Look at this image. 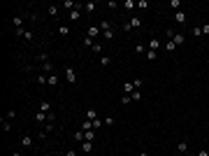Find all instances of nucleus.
<instances>
[{
	"label": "nucleus",
	"instance_id": "obj_1",
	"mask_svg": "<svg viewBox=\"0 0 209 156\" xmlns=\"http://www.w3.org/2000/svg\"><path fill=\"white\" fill-rule=\"evenodd\" d=\"M65 79H68L70 84H77V72H74L72 65H68V68H65Z\"/></svg>",
	"mask_w": 209,
	"mask_h": 156
},
{
	"label": "nucleus",
	"instance_id": "obj_2",
	"mask_svg": "<svg viewBox=\"0 0 209 156\" xmlns=\"http://www.w3.org/2000/svg\"><path fill=\"white\" fill-rule=\"evenodd\" d=\"M170 40H172L174 44H177V47H179V44H183V42H186V35H183V33H174V35L170 37Z\"/></svg>",
	"mask_w": 209,
	"mask_h": 156
},
{
	"label": "nucleus",
	"instance_id": "obj_3",
	"mask_svg": "<svg viewBox=\"0 0 209 156\" xmlns=\"http://www.w3.org/2000/svg\"><path fill=\"white\" fill-rule=\"evenodd\" d=\"M100 33V26H89V31H86V37H91V40H95Z\"/></svg>",
	"mask_w": 209,
	"mask_h": 156
},
{
	"label": "nucleus",
	"instance_id": "obj_4",
	"mask_svg": "<svg viewBox=\"0 0 209 156\" xmlns=\"http://www.w3.org/2000/svg\"><path fill=\"white\" fill-rule=\"evenodd\" d=\"M160 47H163V44L156 40V37H151V40H149V44H146V49H151V51H158Z\"/></svg>",
	"mask_w": 209,
	"mask_h": 156
},
{
	"label": "nucleus",
	"instance_id": "obj_5",
	"mask_svg": "<svg viewBox=\"0 0 209 156\" xmlns=\"http://www.w3.org/2000/svg\"><path fill=\"white\" fill-rule=\"evenodd\" d=\"M35 121H40V124H47V121H49V114H47V112H42V109H37Z\"/></svg>",
	"mask_w": 209,
	"mask_h": 156
},
{
	"label": "nucleus",
	"instance_id": "obj_6",
	"mask_svg": "<svg viewBox=\"0 0 209 156\" xmlns=\"http://www.w3.org/2000/svg\"><path fill=\"white\" fill-rule=\"evenodd\" d=\"M81 7L84 5H77V10L70 12V21H79V16H81Z\"/></svg>",
	"mask_w": 209,
	"mask_h": 156
},
{
	"label": "nucleus",
	"instance_id": "obj_7",
	"mask_svg": "<svg viewBox=\"0 0 209 156\" xmlns=\"http://www.w3.org/2000/svg\"><path fill=\"white\" fill-rule=\"evenodd\" d=\"M177 151H179V154H186V151H188V142L186 140H179L177 142Z\"/></svg>",
	"mask_w": 209,
	"mask_h": 156
},
{
	"label": "nucleus",
	"instance_id": "obj_8",
	"mask_svg": "<svg viewBox=\"0 0 209 156\" xmlns=\"http://www.w3.org/2000/svg\"><path fill=\"white\" fill-rule=\"evenodd\" d=\"M12 26H14V28H23V16L16 14L14 19H12Z\"/></svg>",
	"mask_w": 209,
	"mask_h": 156
},
{
	"label": "nucleus",
	"instance_id": "obj_9",
	"mask_svg": "<svg viewBox=\"0 0 209 156\" xmlns=\"http://www.w3.org/2000/svg\"><path fill=\"white\" fill-rule=\"evenodd\" d=\"M174 21H177V23H186V12L179 10L177 14H174Z\"/></svg>",
	"mask_w": 209,
	"mask_h": 156
},
{
	"label": "nucleus",
	"instance_id": "obj_10",
	"mask_svg": "<svg viewBox=\"0 0 209 156\" xmlns=\"http://www.w3.org/2000/svg\"><path fill=\"white\" fill-rule=\"evenodd\" d=\"M42 72L44 75H53V63H42Z\"/></svg>",
	"mask_w": 209,
	"mask_h": 156
},
{
	"label": "nucleus",
	"instance_id": "obj_11",
	"mask_svg": "<svg viewBox=\"0 0 209 156\" xmlns=\"http://www.w3.org/2000/svg\"><path fill=\"white\" fill-rule=\"evenodd\" d=\"M86 119H89V121H95V119H98V112H95L93 107H89V109H86Z\"/></svg>",
	"mask_w": 209,
	"mask_h": 156
},
{
	"label": "nucleus",
	"instance_id": "obj_12",
	"mask_svg": "<svg viewBox=\"0 0 209 156\" xmlns=\"http://www.w3.org/2000/svg\"><path fill=\"white\" fill-rule=\"evenodd\" d=\"M47 84H49V86H58V84H61L58 75H56V72H53V75H49V82H47Z\"/></svg>",
	"mask_w": 209,
	"mask_h": 156
},
{
	"label": "nucleus",
	"instance_id": "obj_13",
	"mask_svg": "<svg viewBox=\"0 0 209 156\" xmlns=\"http://www.w3.org/2000/svg\"><path fill=\"white\" fill-rule=\"evenodd\" d=\"M128 21H130V28H140L142 26V19H140V16H130Z\"/></svg>",
	"mask_w": 209,
	"mask_h": 156
},
{
	"label": "nucleus",
	"instance_id": "obj_14",
	"mask_svg": "<svg viewBox=\"0 0 209 156\" xmlns=\"http://www.w3.org/2000/svg\"><path fill=\"white\" fill-rule=\"evenodd\" d=\"M61 7H68V10L72 12V10H77V2H74V0H63V5H61Z\"/></svg>",
	"mask_w": 209,
	"mask_h": 156
},
{
	"label": "nucleus",
	"instance_id": "obj_15",
	"mask_svg": "<svg viewBox=\"0 0 209 156\" xmlns=\"http://www.w3.org/2000/svg\"><path fill=\"white\" fill-rule=\"evenodd\" d=\"M84 12H86V14H93L95 12V2H84Z\"/></svg>",
	"mask_w": 209,
	"mask_h": 156
},
{
	"label": "nucleus",
	"instance_id": "obj_16",
	"mask_svg": "<svg viewBox=\"0 0 209 156\" xmlns=\"http://www.w3.org/2000/svg\"><path fill=\"white\" fill-rule=\"evenodd\" d=\"M81 151H86V154H89V151H93V142L84 140V142H81Z\"/></svg>",
	"mask_w": 209,
	"mask_h": 156
},
{
	"label": "nucleus",
	"instance_id": "obj_17",
	"mask_svg": "<svg viewBox=\"0 0 209 156\" xmlns=\"http://www.w3.org/2000/svg\"><path fill=\"white\" fill-rule=\"evenodd\" d=\"M98 26H100V31H109V28H112V23H109V21H107V19H102V21H100V23H98Z\"/></svg>",
	"mask_w": 209,
	"mask_h": 156
},
{
	"label": "nucleus",
	"instance_id": "obj_18",
	"mask_svg": "<svg viewBox=\"0 0 209 156\" xmlns=\"http://www.w3.org/2000/svg\"><path fill=\"white\" fill-rule=\"evenodd\" d=\"M123 91H125L128 96H132V91H135V86H132V82H125V84H123Z\"/></svg>",
	"mask_w": 209,
	"mask_h": 156
},
{
	"label": "nucleus",
	"instance_id": "obj_19",
	"mask_svg": "<svg viewBox=\"0 0 209 156\" xmlns=\"http://www.w3.org/2000/svg\"><path fill=\"white\" fill-rule=\"evenodd\" d=\"M74 140H77V142H84V140H86V133H84V130L79 128L77 133H74Z\"/></svg>",
	"mask_w": 209,
	"mask_h": 156
},
{
	"label": "nucleus",
	"instance_id": "obj_20",
	"mask_svg": "<svg viewBox=\"0 0 209 156\" xmlns=\"http://www.w3.org/2000/svg\"><path fill=\"white\" fill-rule=\"evenodd\" d=\"M40 109L42 112H47V114H51V105L47 103V100H42V105H40Z\"/></svg>",
	"mask_w": 209,
	"mask_h": 156
},
{
	"label": "nucleus",
	"instance_id": "obj_21",
	"mask_svg": "<svg viewBox=\"0 0 209 156\" xmlns=\"http://www.w3.org/2000/svg\"><path fill=\"white\" fill-rule=\"evenodd\" d=\"M163 47H165V49H167V51L172 54V51H174V49H177V44H174V42H172V40H167V42H165V44H163Z\"/></svg>",
	"mask_w": 209,
	"mask_h": 156
},
{
	"label": "nucleus",
	"instance_id": "obj_22",
	"mask_svg": "<svg viewBox=\"0 0 209 156\" xmlns=\"http://www.w3.org/2000/svg\"><path fill=\"white\" fill-rule=\"evenodd\" d=\"M102 35H104V40H107V42H112V40H114V28H109V31H104Z\"/></svg>",
	"mask_w": 209,
	"mask_h": 156
},
{
	"label": "nucleus",
	"instance_id": "obj_23",
	"mask_svg": "<svg viewBox=\"0 0 209 156\" xmlns=\"http://www.w3.org/2000/svg\"><path fill=\"white\" fill-rule=\"evenodd\" d=\"M21 145H23V147H33V138H26V135H23V138H21Z\"/></svg>",
	"mask_w": 209,
	"mask_h": 156
},
{
	"label": "nucleus",
	"instance_id": "obj_24",
	"mask_svg": "<svg viewBox=\"0 0 209 156\" xmlns=\"http://www.w3.org/2000/svg\"><path fill=\"white\" fill-rule=\"evenodd\" d=\"M47 12H49V16H56V14H58V5H49Z\"/></svg>",
	"mask_w": 209,
	"mask_h": 156
},
{
	"label": "nucleus",
	"instance_id": "obj_25",
	"mask_svg": "<svg viewBox=\"0 0 209 156\" xmlns=\"http://www.w3.org/2000/svg\"><path fill=\"white\" fill-rule=\"evenodd\" d=\"M109 63H112V58H109V56H104V54H102V56H100V65H104V68H107Z\"/></svg>",
	"mask_w": 209,
	"mask_h": 156
},
{
	"label": "nucleus",
	"instance_id": "obj_26",
	"mask_svg": "<svg viewBox=\"0 0 209 156\" xmlns=\"http://www.w3.org/2000/svg\"><path fill=\"white\" fill-rule=\"evenodd\" d=\"M146 58H149V61H156V58H158V51H151V49H146Z\"/></svg>",
	"mask_w": 209,
	"mask_h": 156
},
{
	"label": "nucleus",
	"instance_id": "obj_27",
	"mask_svg": "<svg viewBox=\"0 0 209 156\" xmlns=\"http://www.w3.org/2000/svg\"><path fill=\"white\" fill-rule=\"evenodd\" d=\"M130 98H132V103H137V100H142V91H137V88H135Z\"/></svg>",
	"mask_w": 209,
	"mask_h": 156
},
{
	"label": "nucleus",
	"instance_id": "obj_28",
	"mask_svg": "<svg viewBox=\"0 0 209 156\" xmlns=\"http://www.w3.org/2000/svg\"><path fill=\"white\" fill-rule=\"evenodd\" d=\"M84 133H86V140H89V142L95 140V130H84Z\"/></svg>",
	"mask_w": 209,
	"mask_h": 156
},
{
	"label": "nucleus",
	"instance_id": "obj_29",
	"mask_svg": "<svg viewBox=\"0 0 209 156\" xmlns=\"http://www.w3.org/2000/svg\"><path fill=\"white\" fill-rule=\"evenodd\" d=\"M91 51H95V54H102V44H100V42H95L93 47H91Z\"/></svg>",
	"mask_w": 209,
	"mask_h": 156
},
{
	"label": "nucleus",
	"instance_id": "obj_30",
	"mask_svg": "<svg viewBox=\"0 0 209 156\" xmlns=\"http://www.w3.org/2000/svg\"><path fill=\"white\" fill-rule=\"evenodd\" d=\"M81 44H84V47H93L95 42H93V40H91V37H84V40H81Z\"/></svg>",
	"mask_w": 209,
	"mask_h": 156
},
{
	"label": "nucleus",
	"instance_id": "obj_31",
	"mask_svg": "<svg viewBox=\"0 0 209 156\" xmlns=\"http://www.w3.org/2000/svg\"><path fill=\"white\" fill-rule=\"evenodd\" d=\"M130 103H132V98H130V96H128V93H125L123 98H121V105H130Z\"/></svg>",
	"mask_w": 209,
	"mask_h": 156
},
{
	"label": "nucleus",
	"instance_id": "obj_32",
	"mask_svg": "<svg viewBox=\"0 0 209 156\" xmlns=\"http://www.w3.org/2000/svg\"><path fill=\"white\" fill-rule=\"evenodd\" d=\"M58 31H61V35H70V26H58Z\"/></svg>",
	"mask_w": 209,
	"mask_h": 156
},
{
	"label": "nucleus",
	"instance_id": "obj_33",
	"mask_svg": "<svg viewBox=\"0 0 209 156\" xmlns=\"http://www.w3.org/2000/svg\"><path fill=\"white\" fill-rule=\"evenodd\" d=\"M191 33H193L195 37H200V35H202V26H195V28H193V31H191Z\"/></svg>",
	"mask_w": 209,
	"mask_h": 156
},
{
	"label": "nucleus",
	"instance_id": "obj_34",
	"mask_svg": "<svg viewBox=\"0 0 209 156\" xmlns=\"http://www.w3.org/2000/svg\"><path fill=\"white\" fill-rule=\"evenodd\" d=\"M135 51L137 54H144L146 51V44H135Z\"/></svg>",
	"mask_w": 209,
	"mask_h": 156
},
{
	"label": "nucleus",
	"instance_id": "obj_35",
	"mask_svg": "<svg viewBox=\"0 0 209 156\" xmlns=\"http://www.w3.org/2000/svg\"><path fill=\"white\" fill-rule=\"evenodd\" d=\"M132 7H135V2H132V0H125V2H123V10H132Z\"/></svg>",
	"mask_w": 209,
	"mask_h": 156
},
{
	"label": "nucleus",
	"instance_id": "obj_36",
	"mask_svg": "<svg viewBox=\"0 0 209 156\" xmlns=\"http://www.w3.org/2000/svg\"><path fill=\"white\" fill-rule=\"evenodd\" d=\"M121 31H123V33H128V31H132V28H130V21H123V26H121Z\"/></svg>",
	"mask_w": 209,
	"mask_h": 156
},
{
	"label": "nucleus",
	"instance_id": "obj_37",
	"mask_svg": "<svg viewBox=\"0 0 209 156\" xmlns=\"http://www.w3.org/2000/svg\"><path fill=\"white\" fill-rule=\"evenodd\" d=\"M23 40H26V42H33V33L26 31V33H23Z\"/></svg>",
	"mask_w": 209,
	"mask_h": 156
},
{
	"label": "nucleus",
	"instance_id": "obj_38",
	"mask_svg": "<svg viewBox=\"0 0 209 156\" xmlns=\"http://www.w3.org/2000/svg\"><path fill=\"white\" fill-rule=\"evenodd\" d=\"M137 7H140V10H146V7H149V2H146V0H140V2H137Z\"/></svg>",
	"mask_w": 209,
	"mask_h": 156
},
{
	"label": "nucleus",
	"instance_id": "obj_39",
	"mask_svg": "<svg viewBox=\"0 0 209 156\" xmlns=\"http://www.w3.org/2000/svg\"><path fill=\"white\" fill-rule=\"evenodd\" d=\"M142 84H144V82H142V79H135V82H132V86H135L137 91H140V88H142Z\"/></svg>",
	"mask_w": 209,
	"mask_h": 156
},
{
	"label": "nucleus",
	"instance_id": "obj_40",
	"mask_svg": "<svg viewBox=\"0 0 209 156\" xmlns=\"http://www.w3.org/2000/svg\"><path fill=\"white\" fill-rule=\"evenodd\" d=\"M102 121H104V126H114V121H116V119H112V117H107V119H102Z\"/></svg>",
	"mask_w": 209,
	"mask_h": 156
},
{
	"label": "nucleus",
	"instance_id": "obj_41",
	"mask_svg": "<svg viewBox=\"0 0 209 156\" xmlns=\"http://www.w3.org/2000/svg\"><path fill=\"white\" fill-rule=\"evenodd\" d=\"M202 35H209V23H204V26H202Z\"/></svg>",
	"mask_w": 209,
	"mask_h": 156
},
{
	"label": "nucleus",
	"instance_id": "obj_42",
	"mask_svg": "<svg viewBox=\"0 0 209 156\" xmlns=\"http://www.w3.org/2000/svg\"><path fill=\"white\" fill-rule=\"evenodd\" d=\"M65 156H77V151H74V149H68V151H65Z\"/></svg>",
	"mask_w": 209,
	"mask_h": 156
},
{
	"label": "nucleus",
	"instance_id": "obj_43",
	"mask_svg": "<svg viewBox=\"0 0 209 156\" xmlns=\"http://www.w3.org/2000/svg\"><path fill=\"white\" fill-rule=\"evenodd\" d=\"M198 156H209V151H207V149H202V151H198Z\"/></svg>",
	"mask_w": 209,
	"mask_h": 156
},
{
	"label": "nucleus",
	"instance_id": "obj_44",
	"mask_svg": "<svg viewBox=\"0 0 209 156\" xmlns=\"http://www.w3.org/2000/svg\"><path fill=\"white\" fill-rule=\"evenodd\" d=\"M137 156H149V154H146V151H140V154H137Z\"/></svg>",
	"mask_w": 209,
	"mask_h": 156
},
{
	"label": "nucleus",
	"instance_id": "obj_45",
	"mask_svg": "<svg viewBox=\"0 0 209 156\" xmlns=\"http://www.w3.org/2000/svg\"><path fill=\"white\" fill-rule=\"evenodd\" d=\"M12 156H21V154H19V151H14V154H12Z\"/></svg>",
	"mask_w": 209,
	"mask_h": 156
}]
</instances>
